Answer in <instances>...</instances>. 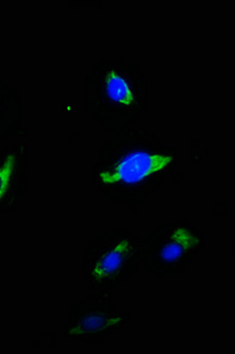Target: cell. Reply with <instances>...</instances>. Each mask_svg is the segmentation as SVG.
<instances>
[{"label":"cell","mask_w":235,"mask_h":354,"mask_svg":"<svg viewBox=\"0 0 235 354\" xmlns=\"http://www.w3.org/2000/svg\"><path fill=\"white\" fill-rule=\"evenodd\" d=\"M30 137L19 135L12 145L0 149V216L19 208L29 189Z\"/></svg>","instance_id":"6"},{"label":"cell","mask_w":235,"mask_h":354,"mask_svg":"<svg viewBox=\"0 0 235 354\" xmlns=\"http://www.w3.org/2000/svg\"><path fill=\"white\" fill-rule=\"evenodd\" d=\"M131 322L129 312L121 310L114 294L100 290L73 304L64 324L65 338L79 344H102Z\"/></svg>","instance_id":"5"},{"label":"cell","mask_w":235,"mask_h":354,"mask_svg":"<svg viewBox=\"0 0 235 354\" xmlns=\"http://www.w3.org/2000/svg\"><path fill=\"white\" fill-rule=\"evenodd\" d=\"M149 84L141 68L123 58H104L84 81V105L113 135L133 129L146 113Z\"/></svg>","instance_id":"2"},{"label":"cell","mask_w":235,"mask_h":354,"mask_svg":"<svg viewBox=\"0 0 235 354\" xmlns=\"http://www.w3.org/2000/svg\"><path fill=\"white\" fill-rule=\"evenodd\" d=\"M181 167V151L146 129L126 130L102 145L93 185L106 201L142 205Z\"/></svg>","instance_id":"1"},{"label":"cell","mask_w":235,"mask_h":354,"mask_svg":"<svg viewBox=\"0 0 235 354\" xmlns=\"http://www.w3.org/2000/svg\"><path fill=\"white\" fill-rule=\"evenodd\" d=\"M23 111V98L18 90L0 80V143L24 131Z\"/></svg>","instance_id":"7"},{"label":"cell","mask_w":235,"mask_h":354,"mask_svg":"<svg viewBox=\"0 0 235 354\" xmlns=\"http://www.w3.org/2000/svg\"><path fill=\"white\" fill-rule=\"evenodd\" d=\"M142 265V239L115 228L98 234L83 250V275L93 292L113 290L129 281Z\"/></svg>","instance_id":"3"},{"label":"cell","mask_w":235,"mask_h":354,"mask_svg":"<svg viewBox=\"0 0 235 354\" xmlns=\"http://www.w3.org/2000/svg\"><path fill=\"white\" fill-rule=\"evenodd\" d=\"M206 248V236L189 220L161 223L142 240V265L155 278L182 274Z\"/></svg>","instance_id":"4"}]
</instances>
